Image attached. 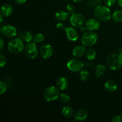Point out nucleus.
<instances>
[{"mask_svg":"<svg viewBox=\"0 0 122 122\" xmlns=\"http://www.w3.org/2000/svg\"><path fill=\"white\" fill-rule=\"evenodd\" d=\"M117 52L119 54L122 55V46H120L117 50Z\"/></svg>","mask_w":122,"mask_h":122,"instance_id":"obj_37","label":"nucleus"},{"mask_svg":"<svg viewBox=\"0 0 122 122\" xmlns=\"http://www.w3.org/2000/svg\"><path fill=\"white\" fill-rule=\"evenodd\" d=\"M21 39H22L23 41L25 42L29 43L33 41V36L31 32L26 31V32H23L22 34L21 35Z\"/></svg>","mask_w":122,"mask_h":122,"instance_id":"obj_22","label":"nucleus"},{"mask_svg":"<svg viewBox=\"0 0 122 122\" xmlns=\"http://www.w3.org/2000/svg\"><path fill=\"white\" fill-rule=\"evenodd\" d=\"M87 30L95 31L100 27V23L96 18H90L86 20L85 23Z\"/></svg>","mask_w":122,"mask_h":122,"instance_id":"obj_10","label":"nucleus"},{"mask_svg":"<svg viewBox=\"0 0 122 122\" xmlns=\"http://www.w3.org/2000/svg\"><path fill=\"white\" fill-rule=\"evenodd\" d=\"M55 17L57 20L58 21H64L67 20L69 17V13L67 11L60 10L58 11L55 13Z\"/></svg>","mask_w":122,"mask_h":122,"instance_id":"obj_17","label":"nucleus"},{"mask_svg":"<svg viewBox=\"0 0 122 122\" xmlns=\"http://www.w3.org/2000/svg\"><path fill=\"white\" fill-rule=\"evenodd\" d=\"M106 63L113 70H117L122 67V56L118 53L111 54L107 57Z\"/></svg>","mask_w":122,"mask_h":122,"instance_id":"obj_2","label":"nucleus"},{"mask_svg":"<svg viewBox=\"0 0 122 122\" xmlns=\"http://www.w3.org/2000/svg\"><path fill=\"white\" fill-rule=\"evenodd\" d=\"M86 28L85 26H82L80 27V31L82 32H85V31L86 30Z\"/></svg>","mask_w":122,"mask_h":122,"instance_id":"obj_36","label":"nucleus"},{"mask_svg":"<svg viewBox=\"0 0 122 122\" xmlns=\"http://www.w3.org/2000/svg\"><path fill=\"white\" fill-rule=\"evenodd\" d=\"M94 14L99 21H107L112 18V13L107 6L99 5L95 7Z\"/></svg>","mask_w":122,"mask_h":122,"instance_id":"obj_1","label":"nucleus"},{"mask_svg":"<svg viewBox=\"0 0 122 122\" xmlns=\"http://www.w3.org/2000/svg\"><path fill=\"white\" fill-rule=\"evenodd\" d=\"M2 16H3V15H2V14H1V12H0V25H1V23L3 21V17H2Z\"/></svg>","mask_w":122,"mask_h":122,"instance_id":"obj_39","label":"nucleus"},{"mask_svg":"<svg viewBox=\"0 0 122 122\" xmlns=\"http://www.w3.org/2000/svg\"><path fill=\"white\" fill-rule=\"evenodd\" d=\"M7 89V86L5 82L0 81V95L4 94Z\"/></svg>","mask_w":122,"mask_h":122,"instance_id":"obj_27","label":"nucleus"},{"mask_svg":"<svg viewBox=\"0 0 122 122\" xmlns=\"http://www.w3.org/2000/svg\"><path fill=\"white\" fill-rule=\"evenodd\" d=\"M86 46H85L84 45H77L74 48L72 53L73 56H75V57L80 58L85 56V54H86Z\"/></svg>","mask_w":122,"mask_h":122,"instance_id":"obj_13","label":"nucleus"},{"mask_svg":"<svg viewBox=\"0 0 122 122\" xmlns=\"http://www.w3.org/2000/svg\"><path fill=\"white\" fill-rule=\"evenodd\" d=\"M104 2L106 6L110 7L114 5L116 2H117V0H104Z\"/></svg>","mask_w":122,"mask_h":122,"instance_id":"obj_30","label":"nucleus"},{"mask_svg":"<svg viewBox=\"0 0 122 122\" xmlns=\"http://www.w3.org/2000/svg\"><path fill=\"white\" fill-rule=\"evenodd\" d=\"M66 34L67 38L70 41L75 42L79 38V34L77 30L73 27H66L65 29Z\"/></svg>","mask_w":122,"mask_h":122,"instance_id":"obj_12","label":"nucleus"},{"mask_svg":"<svg viewBox=\"0 0 122 122\" xmlns=\"http://www.w3.org/2000/svg\"><path fill=\"white\" fill-rule=\"evenodd\" d=\"M44 39H45V37L44 35L42 33H36V34L35 35L33 36V41L35 43H41L42 42L44 41Z\"/></svg>","mask_w":122,"mask_h":122,"instance_id":"obj_25","label":"nucleus"},{"mask_svg":"<svg viewBox=\"0 0 122 122\" xmlns=\"http://www.w3.org/2000/svg\"><path fill=\"white\" fill-rule=\"evenodd\" d=\"M69 86V81L65 77H60L57 79L56 82V86L61 91H64Z\"/></svg>","mask_w":122,"mask_h":122,"instance_id":"obj_15","label":"nucleus"},{"mask_svg":"<svg viewBox=\"0 0 122 122\" xmlns=\"http://www.w3.org/2000/svg\"><path fill=\"white\" fill-rule=\"evenodd\" d=\"M66 9L67 11L69 13V14H73V13H75L76 11V8H75V5L72 4H68L66 5Z\"/></svg>","mask_w":122,"mask_h":122,"instance_id":"obj_28","label":"nucleus"},{"mask_svg":"<svg viewBox=\"0 0 122 122\" xmlns=\"http://www.w3.org/2000/svg\"><path fill=\"white\" fill-rule=\"evenodd\" d=\"M15 3L18 4H23L25 3L27 1V0H14Z\"/></svg>","mask_w":122,"mask_h":122,"instance_id":"obj_35","label":"nucleus"},{"mask_svg":"<svg viewBox=\"0 0 122 122\" xmlns=\"http://www.w3.org/2000/svg\"><path fill=\"white\" fill-rule=\"evenodd\" d=\"M73 2H76V3H79V2H82V1H83V0H72Z\"/></svg>","mask_w":122,"mask_h":122,"instance_id":"obj_40","label":"nucleus"},{"mask_svg":"<svg viewBox=\"0 0 122 122\" xmlns=\"http://www.w3.org/2000/svg\"><path fill=\"white\" fill-rule=\"evenodd\" d=\"M112 19L113 21L117 23L122 21V11L120 10H117L112 14Z\"/></svg>","mask_w":122,"mask_h":122,"instance_id":"obj_21","label":"nucleus"},{"mask_svg":"<svg viewBox=\"0 0 122 122\" xmlns=\"http://www.w3.org/2000/svg\"><path fill=\"white\" fill-rule=\"evenodd\" d=\"M40 55L44 59H48L52 56L53 54V48L50 44H44L41 47Z\"/></svg>","mask_w":122,"mask_h":122,"instance_id":"obj_11","label":"nucleus"},{"mask_svg":"<svg viewBox=\"0 0 122 122\" xmlns=\"http://www.w3.org/2000/svg\"><path fill=\"white\" fill-rule=\"evenodd\" d=\"M84 66L88 67H92L94 66H93V63H91L90 60H89V61H87L84 63Z\"/></svg>","mask_w":122,"mask_h":122,"instance_id":"obj_33","label":"nucleus"},{"mask_svg":"<svg viewBox=\"0 0 122 122\" xmlns=\"http://www.w3.org/2000/svg\"><path fill=\"white\" fill-rule=\"evenodd\" d=\"M0 32L8 38H14L17 35V29L12 25H5L1 27Z\"/></svg>","mask_w":122,"mask_h":122,"instance_id":"obj_9","label":"nucleus"},{"mask_svg":"<svg viewBox=\"0 0 122 122\" xmlns=\"http://www.w3.org/2000/svg\"><path fill=\"white\" fill-rule=\"evenodd\" d=\"M4 41L3 39L0 38V51H1L4 48Z\"/></svg>","mask_w":122,"mask_h":122,"instance_id":"obj_34","label":"nucleus"},{"mask_svg":"<svg viewBox=\"0 0 122 122\" xmlns=\"http://www.w3.org/2000/svg\"><path fill=\"white\" fill-rule=\"evenodd\" d=\"M96 52L92 48L88 49L86 51V56L87 59L90 61L94 60V59H95V58H96Z\"/></svg>","mask_w":122,"mask_h":122,"instance_id":"obj_24","label":"nucleus"},{"mask_svg":"<svg viewBox=\"0 0 122 122\" xmlns=\"http://www.w3.org/2000/svg\"><path fill=\"white\" fill-rule=\"evenodd\" d=\"M67 67L73 73L80 72L84 67V63L76 58L70 60L67 63Z\"/></svg>","mask_w":122,"mask_h":122,"instance_id":"obj_7","label":"nucleus"},{"mask_svg":"<svg viewBox=\"0 0 122 122\" xmlns=\"http://www.w3.org/2000/svg\"><path fill=\"white\" fill-rule=\"evenodd\" d=\"M98 36L94 31H89L85 32L82 36L81 41L82 45L86 47H91L97 42Z\"/></svg>","mask_w":122,"mask_h":122,"instance_id":"obj_4","label":"nucleus"},{"mask_svg":"<svg viewBox=\"0 0 122 122\" xmlns=\"http://www.w3.org/2000/svg\"></svg>","mask_w":122,"mask_h":122,"instance_id":"obj_42","label":"nucleus"},{"mask_svg":"<svg viewBox=\"0 0 122 122\" xmlns=\"http://www.w3.org/2000/svg\"><path fill=\"white\" fill-rule=\"evenodd\" d=\"M8 51L14 54H20L23 51L25 45L21 38H16L11 40L7 45Z\"/></svg>","mask_w":122,"mask_h":122,"instance_id":"obj_3","label":"nucleus"},{"mask_svg":"<svg viewBox=\"0 0 122 122\" xmlns=\"http://www.w3.org/2000/svg\"><path fill=\"white\" fill-rule=\"evenodd\" d=\"M89 76H90V73L89 71L86 69H82L79 73V79L82 81H86L87 80L89 79Z\"/></svg>","mask_w":122,"mask_h":122,"instance_id":"obj_23","label":"nucleus"},{"mask_svg":"<svg viewBox=\"0 0 122 122\" xmlns=\"http://www.w3.org/2000/svg\"><path fill=\"white\" fill-rule=\"evenodd\" d=\"M60 92L57 86L48 87L44 92V97L46 101H54L59 98Z\"/></svg>","mask_w":122,"mask_h":122,"instance_id":"obj_5","label":"nucleus"},{"mask_svg":"<svg viewBox=\"0 0 122 122\" xmlns=\"http://www.w3.org/2000/svg\"><path fill=\"white\" fill-rule=\"evenodd\" d=\"M88 112L86 110L81 109L76 112L75 116H74V118H75L76 121H83L85 119H86V118L88 117Z\"/></svg>","mask_w":122,"mask_h":122,"instance_id":"obj_16","label":"nucleus"},{"mask_svg":"<svg viewBox=\"0 0 122 122\" xmlns=\"http://www.w3.org/2000/svg\"><path fill=\"white\" fill-rule=\"evenodd\" d=\"M13 8L10 4H5L1 7L0 12L2 15L4 17H9L13 13Z\"/></svg>","mask_w":122,"mask_h":122,"instance_id":"obj_14","label":"nucleus"},{"mask_svg":"<svg viewBox=\"0 0 122 122\" xmlns=\"http://www.w3.org/2000/svg\"><path fill=\"white\" fill-rule=\"evenodd\" d=\"M70 22L74 27H80L85 23V18L81 13H74L70 15Z\"/></svg>","mask_w":122,"mask_h":122,"instance_id":"obj_8","label":"nucleus"},{"mask_svg":"<svg viewBox=\"0 0 122 122\" xmlns=\"http://www.w3.org/2000/svg\"><path fill=\"white\" fill-rule=\"evenodd\" d=\"M117 4L119 7H122V0H117Z\"/></svg>","mask_w":122,"mask_h":122,"instance_id":"obj_38","label":"nucleus"},{"mask_svg":"<svg viewBox=\"0 0 122 122\" xmlns=\"http://www.w3.org/2000/svg\"><path fill=\"white\" fill-rule=\"evenodd\" d=\"M59 99L61 102H63V104H67L70 101V97L65 94H60L59 97Z\"/></svg>","mask_w":122,"mask_h":122,"instance_id":"obj_26","label":"nucleus"},{"mask_svg":"<svg viewBox=\"0 0 122 122\" xmlns=\"http://www.w3.org/2000/svg\"><path fill=\"white\" fill-rule=\"evenodd\" d=\"M112 122H122V117L120 115H116L113 117Z\"/></svg>","mask_w":122,"mask_h":122,"instance_id":"obj_31","label":"nucleus"},{"mask_svg":"<svg viewBox=\"0 0 122 122\" xmlns=\"http://www.w3.org/2000/svg\"><path fill=\"white\" fill-rule=\"evenodd\" d=\"M120 116L122 117V111L121 112V113H120Z\"/></svg>","mask_w":122,"mask_h":122,"instance_id":"obj_41","label":"nucleus"},{"mask_svg":"<svg viewBox=\"0 0 122 122\" xmlns=\"http://www.w3.org/2000/svg\"><path fill=\"white\" fill-rule=\"evenodd\" d=\"M62 113L65 117L70 119L74 115V111L70 106H64L62 109Z\"/></svg>","mask_w":122,"mask_h":122,"instance_id":"obj_20","label":"nucleus"},{"mask_svg":"<svg viewBox=\"0 0 122 122\" xmlns=\"http://www.w3.org/2000/svg\"><path fill=\"white\" fill-rule=\"evenodd\" d=\"M106 72V67L103 64H98L95 66V75L97 77H102Z\"/></svg>","mask_w":122,"mask_h":122,"instance_id":"obj_19","label":"nucleus"},{"mask_svg":"<svg viewBox=\"0 0 122 122\" xmlns=\"http://www.w3.org/2000/svg\"><path fill=\"white\" fill-rule=\"evenodd\" d=\"M7 63V60L5 57L2 54L0 53V68H2L5 66Z\"/></svg>","mask_w":122,"mask_h":122,"instance_id":"obj_29","label":"nucleus"},{"mask_svg":"<svg viewBox=\"0 0 122 122\" xmlns=\"http://www.w3.org/2000/svg\"><path fill=\"white\" fill-rule=\"evenodd\" d=\"M24 53L25 56L30 59H34L36 58L38 55V51L36 43L33 42L27 43L24 48Z\"/></svg>","mask_w":122,"mask_h":122,"instance_id":"obj_6","label":"nucleus"},{"mask_svg":"<svg viewBox=\"0 0 122 122\" xmlns=\"http://www.w3.org/2000/svg\"><path fill=\"white\" fill-rule=\"evenodd\" d=\"M56 27H57V29L60 30H65L66 28L65 25H64L63 23L61 22V21L60 22H58V23L56 25Z\"/></svg>","mask_w":122,"mask_h":122,"instance_id":"obj_32","label":"nucleus"},{"mask_svg":"<svg viewBox=\"0 0 122 122\" xmlns=\"http://www.w3.org/2000/svg\"><path fill=\"white\" fill-rule=\"evenodd\" d=\"M104 88L108 92H114L117 89V85L113 81L108 80L104 83Z\"/></svg>","mask_w":122,"mask_h":122,"instance_id":"obj_18","label":"nucleus"}]
</instances>
